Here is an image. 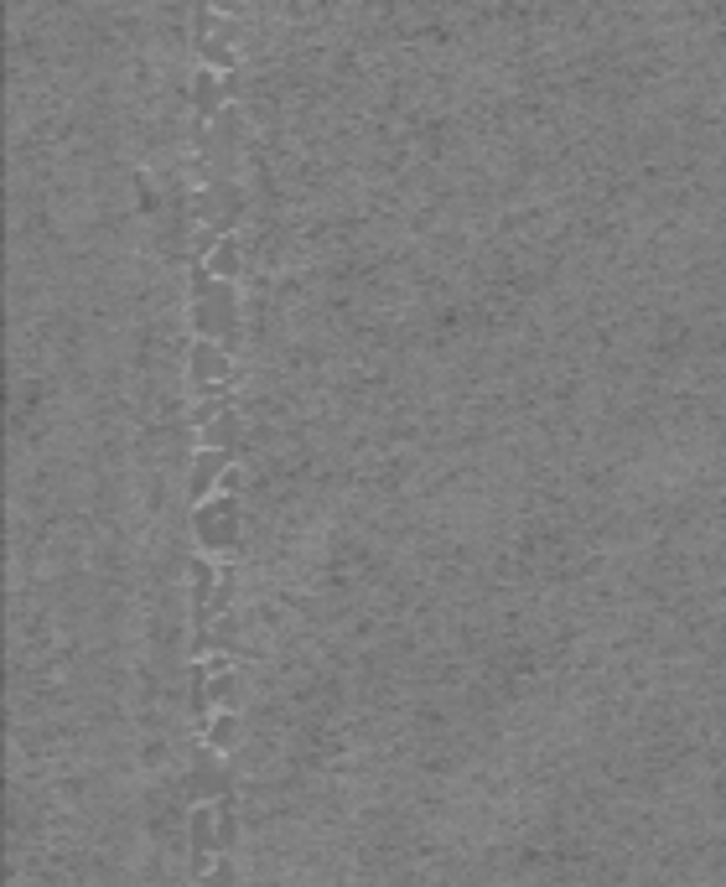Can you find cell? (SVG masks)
<instances>
[{
	"label": "cell",
	"mask_w": 726,
	"mask_h": 887,
	"mask_svg": "<svg viewBox=\"0 0 726 887\" xmlns=\"http://www.w3.org/2000/svg\"><path fill=\"white\" fill-rule=\"evenodd\" d=\"M193 530L203 540V551H229L239 540V498H229V493L203 498L193 509Z\"/></svg>",
	"instance_id": "obj_1"
},
{
	"label": "cell",
	"mask_w": 726,
	"mask_h": 887,
	"mask_svg": "<svg viewBox=\"0 0 726 887\" xmlns=\"http://www.w3.org/2000/svg\"><path fill=\"white\" fill-rule=\"evenodd\" d=\"M187 99H193L197 119H218L223 115V104H229V79H223L218 68H197L193 83H187Z\"/></svg>",
	"instance_id": "obj_2"
},
{
	"label": "cell",
	"mask_w": 726,
	"mask_h": 887,
	"mask_svg": "<svg viewBox=\"0 0 726 887\" xmlns=\"http://www.w3.org/2000/svg\"><path fill=\"white\" fill-rule=\"evenodd\" d=\"M229 462H234V457H229V452H214V447H203V452L193 457V473H187V493H193L197 504L218 493V477H223V468H229Z\"/></svg>",
	"instance_id": "obj_3"
},
{
	"label": "cell",
	"mask_w": 726,
	"mask_h": 887,
	"mask_svg": "<svg viewBox=\"0 0 726 887\" xmlns=\"http://www.w3.org/2000/svg\"><path fill=\"white\" fill-rule=\"evenodd\" d=\"M187 369H193L203 384H214V379H223L234 364H229V343H214V337H197L193 348H187Z\"/></svg>",
	"instance_id": "obj_4"
},
{
	"label": "cell",
	"mask_w": 726,
	"mask_h": 887,
	"mask_svg": "<svg viewBox=\"0 0 726 887\" xmlns=\"http://www.w3.org/2000/svg\"><path fill=\"white\" fill-rule=\"evenodd\" d=\"M208 665H214V680H208V701H214L218 711H234L239 695H244V680H239V670L229 665V659H223V654H214Z\"/></svg>",
	"instance_id": "obj_5"
},
{
	"label": "cell",
	"mask_w": 726,
	"mask_h": 887,
	"mask_svg": "<svg viewBox=\"0 0 726 887\" xmlns=\"http://www.w3.org/2000/svg\"><path fill=\"white\" fill-rule=\"evenodd\" d=\"M197 421H203V441L214 447V452H234V441H239V415L234 411H197Z\"/></svg>",
	"instance_id": "obj_6"
},
{
	"label": "cell",
	"mask_w": 726,
	"mask_h": 887,
	"mask_svg": "<svg viewBox=\"0 0 726 887\" xmlns=\"http://www.w3.org/2000/svg\"><path fill=\"white\" fill-rule=\"evenodd\" d=\"M203 265H208L218 280H234L239 270H244V244H239V234H223V239H218Z\"/></svg>",
	"instance_id": "obj_7"
},
{
	"label": "cell",
	"mask_w": 726,
	"mask_h": 887,
	"mask_svg": "<svg viewBox=\"0 0 726 887\" xmlns=\"http://www.w3.org/2000/svg\"><path fill=\"white\" fill-rule=\"evenodd\" d=\"M234 742H239V716L234 711H214L208 716V748L223 752V748H234Z\"/></svg>",
	"instance_id": "obj_8"
},
{
	"label": "cell",
	"mask_w": 726,
	"mask_h": 887,
	"mask_svg": "<svg viewBox=\"0 0 726 887\" xmlns=\"http://www.w3.org/2000/svg\"><path fill=\"white\" fill-rule=\"evenodd\" d=\"M197 887H239V877H234V862H229V851L214 862V872H203L197 877Z\"/></svg>",
	"instance_id": "obj_9"
},
{
	"label": "cell",
	"mask_w": 726,
	"mask_h": 887,
	"mask_svg": "<svg viewBox=\"0 0 726 887\" xmlns=\"http://www.w3.org/2000/svg\"><path fill=\"white\" fill-rule=\"evenodd\" d=\"M136 193H140V208H146V214H166V197L157 193L151 172H136Z\"/></svg>",
	"instance_id": "obj_10"
},
{
	"label": "cell",
	"mask_w": 726,
	"mask_h": 887,
	"mask_svg": "<svg viewBox=\"0 0 726 887\" xmlns=\"http://www.w3.org/2000/svg\"><path fill=\"white\" fill-rule=\"evenodd\" d=\"M239 488H244V473H239L234 462L223 468V477H218V493H229V498H239Z\"/></svg>",
	"instance_id": "obj_11"
}]
</instances>
